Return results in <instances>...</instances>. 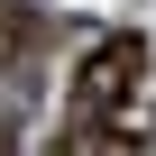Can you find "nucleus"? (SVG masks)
<instances>
[{
    "mask_svg": "<svg viewBox=\"0 0 156 156\" xmlns=\"http://www.w3.org/2000/svg\"><path fill=\"white\" fill-rule=\"evenodd\" d=\"M147 92V37H101L83 64H73V119H119L129 101Z\"/></svg>",
    "mask_w": 156,
    "mask_h": 156,
    "instance_id": "nucleus-1",
    "label": "nucleus"
},
{
    "mask_svg": "<svg viewBox=\"0 0 156 156\" xmlns=\"http://www.w3.org/2000/svg\"><path fill=\"white\" fill-rule=\"evenodd\" d=\"M46 156H138V138H119V119H64Z\"/></svg>",
    "mask_w": 156,
    "mask_h": 156,
    "instance_id": "nucleus-2",
    "label": "nucleus"
},
{
    "mask_svg": "<svg viewBox=\"0 0 156 156\" xmlns=\"http://www.w3.org/2000/svg\"><path fill=\"white\" fill-rule=\"evenodd\" d=\"M0 156H19V138H9V129H0Z\"/></svg>",
    "mask_w": 156,
    "mask_h": 156,
    "instance_id": "nucleus-3",
    "label": "nucleus"
},
{
    "mask_svg": "<svg viewBox=\"0 0 156 156\" xmlns=\"http://www.w3.org/2000/svg\"><path fill=\"white\" fill-rule=\"evenodd\" d=\"M147 138H156V110H147Z\"/></svg>",
    "mask_w": 156,
    "mask_h": 156,
    "instance_id": "nucleus-4",
    "label": "nucleus"
}]
</instances>
